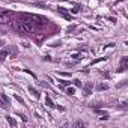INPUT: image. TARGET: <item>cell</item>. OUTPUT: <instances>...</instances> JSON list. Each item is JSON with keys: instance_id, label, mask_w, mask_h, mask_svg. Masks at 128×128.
Returning a JSON list of instances; mask_svg holds the SVG:
<instances>
[{"instance_id": "obj_1", "label": "cell", "mask_w": 128, "mask_h": 128, "mask_svg": "<svg viewBox=\"0 0 128 128\" xmlns=\"http://www.w3.org/2000/svg\"><path fill=\"white\" fill-rule=\"evenodd\" d=\"M9 24L17 33L29 35V33H36L42 30L48 24V20L45 17L35 15V14H20V15H15L9 21Z\"/></svg>"}, {"instance_id": "obj_2", "label": "cell", "mask_w": 128, "mask_h": 128, "mask_svg": "<svg viewBox=\"0 0 128 128\" xmlns=\"http://www.w3.org/2000/svg\"><path fill=\"white\" fill-rule=\"evenodd\" d=\"M14 17L15 14L12 11H0V24H8Z\"/></svg>"}, {"instance_id": "obj_3", "label": "cell", "mask_w": 128, "mask_h": 128, "mask_svg": "<svg viewBox=\"0 0 128 128\" xmlns=\"http://www.w3.org/2000/svg\"><path fill=\"white\" fill-rule=\"evenodd\" d=\"M9 98L6 96V94H2V95H0V107H2V108H9Z\"/></svg>"}, {"instance_id": "obj_4", "label": "cell", "mask_w": 128, "mask_h": 128, "mask_svg": "<svg viewBox=\"0 0 128 128\" xmlns=\"http://www.w3.org/2000/svg\"><path fill=\"white\" fill-rule=\"evenodd\" d=\"M57 12L63 17V18H65V20H68V21H71L72 20V17H71V14L68 12V11H65V9H63V8H57Z\"/></svg>"}, {"instance_id": "obj_5", "label": "cell", "mask_w": 128, "mask_h": 128, "mask_svg": "<svg viewBox=\"0 0 128 128\" xmlns=\"http://www.w3.org/2000/svg\"><path fill=\"white\" fill-rule=\"evenodd\" d=\"M126 68H128V56H124V57L120 59V66H119V72L125 71Z\"/></svg>"}, {"instance_id": "obj_6", "label": "cell", "mask_w": 128, "mask_h": 128, "mask_svg": "<svg viewBox=\"0 0 128 128\" xmlns=\"http://www.w3.org/2000/svg\"><path fill=\"white\" fill-rule=\"evenodd\" d=\"M83 94H84V96H89V95L92 94V83H86V84H84Z\"/></svg>"}, {"instance_id": "obj_7", "label": "cell", "mask_w": 128, "mask_h": 128, "mask_svg": "<svg viewBox=\"0 0 128 128\" xmlns=\"http://www.w3.org/2000/svg\"><path fill=\"white\" fill-rule=\"evenodd\" d=\"M9 51H11L9 48H3L2 51H0V63H2V62H3V60L6 59V56L9 54Z\"/></svg>"}, {"instance_id": "obj_8", "label": "cell", "mask_w": 128, "mask_h": 128, "mask_svg": "<svg viewBox=\"0 0 128 128\" xmlns=\"http://www.w3.org/2000/svg\"><path fill=\"white\" fill-rule=\"evenodd\" d=\"M29 92H30V95H33L36 100H39V98H41V94H39L35 88H32V86H30V88H29Z\"/></svg>"}, {"instance_id": "obj_9", "label": "cell", "mask_w": 128, "mask_h": 128, "mask_svg": "<svg viewBox=\"0 0 128 128\" xmlns=\"http://www.w3.org/2000/svg\"><path fill=\"white\" fill-rule=\"evenodd\" d=\"M95 112H96L98 114H101V119H104V120L108 119V113H107V112H101V110H98V108H95Z\"/></svg>"}, {"instance_id": "obj_10", "label": "cell", "mask_w": 128, "mask_h": 128, "mask_svg": "<svg viewBox=\"0 0 128 128\" xmlns=\"http://www.w3.org/2000/svg\"><path fill=\"white\" fill-rule=\"evenodd\" d=\"M6 120L9 122V125H11V126H17V120H15L14 118H11V116H6Z\"/></svg>"}, {"instance_id": "obj_11", "label": "cell", "mask_w": 128, "mask_h": 128, "mask_svg": "<svg viewBox=\"0 0 128 128\" xmlns=\"http://www.w3.org/2000/svg\"><path fill=\"white\" fill-rule=\"evenodd\" d=\"M108 89V84L107 83H100L98 84V90H107Z\"/></svg>"}, {"instance_id": "obj_12", "label": "cell", "mask_w": 128, "mask_h": 128, "mask_svg": "<svg viewBox=\"0 0 128 128\" xmlns=\"http://www.w3.org/2000/svg\"><path fill=\"white\" fill-rule=\"evenodd\" d=\"M45 102H47V106H48L50 108H54V107H56V104H53V101L50 100V96H47V98H45Z\"/></svg>"}, {"instance_id": "obj_13", "label": "cell", "mask_w": 128, "mask_h": 128, "mask_svg": "<svg viewBox=\"0 0 128 128\" xmlns=\"http://www.w3.org/2000/svg\"><path fill=\"white\" fill-rule=\"evenodd\" d=\"M74 126H84V122L83 120H76L74 122Z\"/></svg>"}, {"instance_id": "obj_14", "label": "cell", "mask_w": 128, "mask_h": 128, "mask_svg": "<svg viewBox=\"0 0 128 128\" xmlns=\"http://www.w3.org/2000/svg\"><path fill=\"white\" fill-rule=\"evenodd\" d=\"M66 94H68V95H74V94H76V89H72V88H68V89H66Z\"/></svg>"}, {"instance_id": "obj_15", "label": "cell", "mask_w": 128, "mask_h": 128, "mask_svg": "<svg viewBox=\"0 0 128 128\" xmlns=\"http://www.w3.org/2000/svg\"><path fill=\"white\" fill-rule=\"evenodd\" d=\"M15 100H17V101H18L20 104H23V106H24V100H23V98H21L20 95H15Z\"/></svg>"}, {"instance_id": "obj_16", "label": "cell", "mask_w": 128, "mask_h": 128, "mask_svg": "<svg viewBox=\"0 0 128 128\" xmlns=\"http://www.w3.org/2000/svg\"><path fill=\"white\" fill-rule=\"evenodd\" d=\"M80 8H82V6H74V8L71 9V12H72V14H77V12L80 11Z\"/></svg>"}, {"instance_id": "obj_17", "label": "cell", "mask_w": 128, "mask_h": 128, "mask_svg": "<svg viewBox=\"0 0 128 128\" xmlns=\"http://www.w3.org/2000/svg\"><path fill=\"white\" fill-rule=\"evenodd\" d=\"M102 60H106V57H101V59H96V60H94V62H92V65H95V63H100V62H102Z\"/></svg>"}, {"instance_id": "obj_18", "label": "cell", "mask_w": 128, "mask_h": 128, "mask_svg": "<svg viewBox=\"0 0 128 128\" xmlns=\"http://www.w3.org/2000/svg\"><path fill=\"white\" fill-rule=\"evenodd\" d=\"M60 83H62L63 86H70V84H71V83H70V82H66V80H60Z\"/></svg>"}, {"instance_id": "obj_19", "label": "cell", "mask_w": 128, "mask_h": 128, "mask_svg": "<svg viewBox=\"0 0 128 128\" xmlns=\"http://www.w3.org/2000/svg\"><path fill=\"white\" fill-rule=\"evenodd\" d=\"M59 74H60L62 77H71V74H70V72H59Z\"/></svg>"}, {"instance_id": "obj_20", "label": "cell", "mask_w": 128, "mask_h": 128, "mask_svg": "<svg viewBox=\"0 0 128 128\" xmlns=\"http://www.w3.org/2000/svg\"><path fill=\"white\" fill-rule=\"evenodd\" d=\"M72 57H74V59H82V54H78V53H76V54H72Z\"/></svg>"}, {"instance_id": "obj_21", "label": "cell", "mask_w": 128, "mask_h": 128, "mask_svg": "<svg viewBox=\"0 0 128 128\" xmlns=\"http://www.w3.org/2000/svg\"><path fill=\"white\" fill-rule=\"evenodd\" d=\"M74 84H76V86H82V82H80V80H76Z\"/></svg>"}, {"instance_id": "obj_22", "label": "cell", "mask_w": 128, "mask_h": 128, "mask_svg": "<svg viewBox=\"0 0 128 128\" xmlns=\"http://www.w3.org/2000/svg\"><path fill=\"white\" fill-rule=\"evenodd\" d=\"M3 44H5V41H0V47H2V45H3Z\"/></svg>"}, {"instance_id": "obj_23", "label": "cell", "mask_w": 128, "mask_h": 128, "mask_svg": "<svg viewBox=\"0 0 128 128\" xmlns=\"http://www.w3.org/2000/svg\"><path fill=\"white\" fill-rule=\"evenodd\" d=\"M119 2H124V0H118V2H116V3H119Z\"/></svg>"}, {"instance_id": "obj_24", "label": "cell", "mask_w": 128, "mask_h": 128, "mask_svg": "<svg viewBox=\"0 0 128 128\" xmlns=\"http://www.w3.org/2000/svg\"><path fill=\"white\" fill-rule=\"evenodd\" d=\"M62 2H63V0H62Z\"/></svg>"}]
</instances>
